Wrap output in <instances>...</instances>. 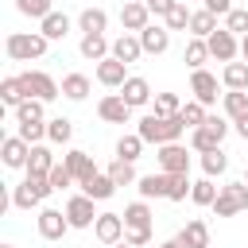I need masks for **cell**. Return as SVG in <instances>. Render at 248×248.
Instances as JSON below:
<instances>
[{
  "mask_svg": "<svg viewBox=\"0 0 248 248\" xmlns=\"http://www.w3.org/2000/svg\"><path fill=\"white\" fill-rule=\"evenodd\" d=\"M19 81H23L27 97H39V101H54V97L62 93V85H58L50 74H43V70H23Z\"/></svg>",
  "mask_w": 248,
  "mask_h": 248,
  "instance_id": "cell-5",
  "label": "cell"
},
{
  "mask_svg": "<svg viewBox=\"0 0 248 248\" xmlns=\"http://www.w3.org/2000/svg\"><path fill=\"white\" fill-rule=\"evenodd\" d=\"M221 85L225 89H248V62H225Z\"/></svg>",
  "mask_w": 248,
  "mask_h": 248,
  "instance_id": "cell-30",
  "label": "cell"
},
{
  "mask_svg": "<svg viewBox=\"0 0 248 248\" xmlns=\"http://www.w3.org/2000/svg\"><path fill=\"white\" fill-rule=\"evenodd\" d=\"M190 248H209V225L202 221V217H194V221H186V229L178 232Z\"/></svg>",
  "mask_w": 248,
  "mask_h": 248,
  "instance_id": "cell-29",
  "label": "cell"
},
{
  "mask_svg": "<svg viewBox=\"0 0 248 248\" xmlns=\"http://www.w3.org/2000/svg\"><path fill=\"white\" fill-rule=\"evenodd\" d=\"M62 163L70 167V174H74L78 182H85L89 174H97V167H93V159H89V155H85L81 147H70V151L62 155Z\"/></svg>",
  "mask_w": 248,
  "mask_h": 248,
  "instance_id": "cell-20",
  "label": "cell"
},
{
  "mask_svg": "<svg viewBox=\"0 0 248 248\" xmlns=\"http://www.w3.org/2000/svg\"><path fill=\"white\" fill-rule=\"evenodd\" d=\"M140 151H143V136H140V132H132V136H120V140H116V159L136 163V159H140Z\"/></svg>",
  "mask_w": 248,
  "mask_h": 248,
  "instance_id": "cell-37",
  "label": "cell"
},
{
  "mask_svg": "<svg viewBox=\"0 0 248 248\" xmlns=\"http://www.w3.org/2000/svg\"><path fill=\"white\" fill-rule=\"evenodd\" d=\"M174 4H178V0H147V8H151V16H163V19H167V12H170Z\"/></svg>",
  "mask_w": 248,
  "mask_h": 248,
  "instance_id": "cell-50",
  "label": "cell"
},
{
  "mask_svg": "<svg viewBox=\"0 0 248 248\" xmlns=\"http://www.w3.org/2000/svg\"><path fill=\"white\" fill-rule=\"evenodd\" d=\"M105 27H108V12L105 8H85L78 16V31L81 35H105Z\"/></svg>",
  "mask_w": 248,
  "mask_h": 248,
  "instance_id": "cell-21",
  "label": "cell"
},
{
  "mask_svg": "<svg viewBox=\"0 0 248 248\" xmlns=\"http://www.w3.org/2000/svg\"><path fill=\"white\" fill-rule=\"evenodd\" d=\"M93 236L101 240V244H120L124 240V213H101L97 221H93Z\"/></svg>",
  "mask_w": 248,
  "mask_h": 248,
  "instance_id": "cell-9",
  "label": "cell"
},
{
  "mask_svg": "<svg viewBox=\"0 0 248 248\" xmlns=\"http://www.w3.org/2000/svg\"><path fill=\"white\" fill-rule=\"evenodd\" d=\"M70 136H74V120H66V116L46 120V140L50 143H70Z\"/></svg>",
  "mask_w": 248,
  "mask_h": 248,
  "instance_id": "cell-38",
  "label": "cell"
},
{
  "mask_svg": "<svg viewBox=\"0 0 248 248\" xmlns=\"http://www.w3.org/2000/svg\"><path fill=\"white\" fill-rule=\"evenodd\" d=\"M159 248H190V244H186V240H182V236H170V240H163V244H159Z\"/></svg>",
  "mask_w": 248,
  "mask_h": 248,
  "instance_id": "cell-52",
  "label": "cell"
},
{
  "mask_svg": "<svg viewBox=\"0 0 248 248\" xmlns=\"http://www.w3.org/2000/svg\"><path fill=\"white\" fill-rule=\"evenodd\" d=\"M97 116L108 120V124H128V120H132V105H128L120 93H105V97L97 101Z\"/></svg>",
  "mask_w": 248,
  "mask_h": 248,
  "instance_id": "cell-8",
  "label": "cell"
},
{
  "mask_svg": "<svg viewBox=\"0 0 248 248\" xmlns=\"http://www.w3.org/2000/svg\"><path fill=\"white\" fill-rule=\"evenodd\" d=\"M236 136H240V140H248V116H244V120H236Z\"/></svg>",
  "mask_w": 248,
  "mask_h": 248,
  "instance_id": "cell-53",
  "label": "cell"
},
{
  "mask_svg": "<svg viewBox=\"0 0 248 248\" xmlns=\"http://www.w3.org/2000/svg\"><path fill=\"white\" fill-rule=\"evenodd\" d=\"M225 27H229L232 35L244 39V35H248V8H232V12L225 16Z\"/></svg>",
  "mask_w": 248,
  "mask_h": 248,
  "instance_id": "cell-46",
  "label": "cell"
},
{
  "mask_svg": "<svg viewBox=\"0 0 248 248\" xmlns=\"http://www.w3.org/2000/svg\"><path fill=\"white\" fill-rule=\"evenodd\" d=\"M128 78H132V74H128V62H120V58H112V54L97 62V81H101L105 89H120Z\"/></svg>",
  "mask_w": 248,
  "mask_h": 248,
  "instance_id": "cell-11",
  "label": "cell"
},
{
  "mask_svg": "<svg viewBox=\"0 0 248 248\" xmlns=\"http://www.w3.org/2000/svg\"><path fill=\"white\" fill-rule=\"evenodd\" d=\"M108 178H112L116 186H132V182H140V178H136V167H132L128 159H112V163H108Z\"/></svg>",
  "mask_w": 248,
  "mask_h": 248,
  "instance_id": "cell-39",
  "label": "cell"
},
{
  "mask_svg": "<svg viewBox=\"0 0 248 248\" xmlns=\"http://www.w3.org/2000/svg\"><path fill=\"white\" fill-rule=\"evenodd\" d=\"M124 240L132 248H143V244H151V229H124Z\"/></svg>",
  "mask_w": 248,
  "mask_h": 248,
  "instance_id": "cell-49",
  "label": "cell"
},
{
  "mask_svg": "<svg viewBox=\"0 0 248 248\" xmlns=\"http://www.w3.org/2000/svg\"><path fill=\"white\" fill-rule=\"evenodd\" d=\"M155 112H159V116H178V112H182L178 93H155Z\"/></svg>",
  "mask_w": 248,
  "mask_h": 248,
  "instance_id": "cell-45",
  "label": "cell"
},
{
  "mask_svg": "<svg viewBox=\"0 0 248 248\" xmlns=\"http://www.w3.org/2000/svg\"><path fill=\"white\" fill-rule=\"evenodd\" d=\"M244 182H248V167H244Z\"/></svg>",
  "mask_w": 248,
  "mask_h": 248,
  "instance_id": "cell-56",
  "label": "cell"
},
{
  "mask_svg": "<svg viewBox=\"0 0 248 248\" xmlns=\"http://www.w3.org/2000/svg\"><path fill=\"white\" fill-rule=\"evenodd\" d=\"M19 136H23L27 143H43V140H46V120H43V124H19Z\"/></svg>",
  "mask_w": 248,
  "mask_h": 248,
  "instance_id": "cell-48",
  "label": "cell"
},
{
  "mask_svg": "<svg viewBox=\"0 0 248 248\" xmlns=\"http://www.w3.org/2000/svg\"><path fill=\"white\" fill-rule=\"evenodd\" d=\"M205 12H213V16H229L232 4H229V0H205Z\"/></svg>",
  "mask_w": 248,
  "mask_h": 248,
  "instance_id": "cell-51",
  "label": "cell"
},
{
  "mask_svg": "<svg viewBox=\"0 0 248 248\" xmlns=\"http://www.w3.org/2000/svg\"><path fill=\"white\" fill-rule=\"evenodd\" d=\"M182 58H186V66H190V70H202V66H205V58H213V54H209V43H205V39H190Z\"/></svg>",
  "mask_w": 248,
  "mask_h": 248,
  "instance_id": "cell-35",
  "label": "cell"
},
{
  "mask_svg": "<svg viewBox=\"0 0 248 248\" xmlns=\"http://www.w3.org/2000/svg\"><path fill=\"white\" fill-rule=\"evenodd\" d=\"M46 178H50V186H54V190H66V186H74V182H78V178L70 174V167H66V163H54Z\"/></svg>",
  "mask_w": 248,
  "mask_h": 248,
  "instance_id": "cell-47",
  "label": "cell"
},
{
  "mask_svg": "<svg viewBox=\"0 0 248 248\" xmlns=\"http://www.w3.org/2000/svg\"><path fill=\"white\" fill-rule=\"evenodd\" d=\"M66 217H70V229H93V221H97L101 213L93 209V198H89V194H74V198L66 202Z\"/></svg>",
  "mask_w": 248,
  "mask_h": 248,
  "instance_id": "cell-6",
  "label": "cell"
},
{
  "mask_svg": "<svg viewBox=\"0 0 248 248\" xmlns=\"http://www.w3.org/2000/svg\"><path fill=\"white\" fill-rule=\"evenodd\" d=\"M155 159H159V170H163V174L190 170V155H186V147H182V143H163Z\"/></svg>",
  "mask_w": 248,
  "mask_h": 248,
  "instance_id": "cell-14",
  "label": "cell"
},
{
  "mask_svg": "<svg viewBox=\"0 0 248 248\" xmlns=\"http://www.w3.org/2000/svg\"><path fill=\"white\" fill-rule=\"evenodd\" d=\"M136 132L143 136V143L163 147V143H178L182 132H186V124H182V116H159V112H147V116L136 124Z\"/></svg>",
  "mask_w": 248,
  "mask_h": 248,
  "instance_id": "cell-1",
  "label": "cell"
},
{
  "mask_svg": "<svg viewBox=\"0 0 248 248\" xmlns=\"http://www.w3.org/2000/svg\"><path fill=\"white\" fill-rule=\"evenodd\" d=\"M39 31H43L50 43H58V39L70 35V16H66V12H50L46 19H39Z\"/></svg>",
  "mask_w": 248,
  "mask_h": 248,
  "instance_id": "cell-23",
  "label": "cell"
},
{
  "mask_svg": "<svg viewBox=\"0 0 248 248\" xmlns=\"http://www.w3.org/2000/svg\"><path fill=\"white\" fill-rule=\"evenodd\" d=\"M140 198H167V190H170V174H140Z\"/></svg>",
  "mask_w": 248,
  "mask_h": 248,
  "instance_id": "cell-25",
  "label": "cell"
},
{
  "mask_svg": "<svg viewBox=\"0 0 248 248\" xmlns=\"http://www.w3.org/2000/svg\"><path fill=\"white\" fill-rule=\"evenodd\" d=\"M151 205H147V198H140V202H132V205H124V229H151Z\"/></svg>",
  "mask_w": 248,
  "mask_h": 248,
  "instance_id": "cell-22",
  "label": "cell"
},
{
  "mask_svg": "<svg viewBox=\"0 0 248 248\" xmlns=\"http://www.w3.org/2000/svg\"><path fill=\"white\" fill-rule=\"evenodd\" d=\"M50 167H54V155H50V147H43V143H31L27 170H31V174H50Z\"/></svg>",
  "mask_w": 248,
  "mask_h": 248,
  "instance_id": "cell-32",
  "label": "cell"
},
{
  "mask_svg": "<svg viewBox=\"0 0 248 248\" xmlns=\"http://www.w3.org/2000/svg\"><path fill=\"white\" fill-rule=\"evenodd\" d=\"M46 46H50V39H46L43 31H12V35H8V43H4V50H8V58H12V62L43 58V54H46Z\"/></svg>",
  "mask_w": 248,
  "mask_h": 248,
  "instance_id": "cell-2",
  "label": "cell"
},
{
  "mask_svg": "<svg viewBox=\"0 0 248 248\" xmlns=\"http://www.w3.org/2000/svg\"><path fill=\"white\" fill-rule=\"evenodd\" d=\"M178 116H182V124H186V128H202L209 112H205V105H202V101H186Z\"/></svg>",
  "mask_w": 248,
  "mask_h": 248,
  "instance_id": "cell-43",
  "label": "cell"
},
{
  "mask_svg": "<svg viewBox=\"0 0 248 248\" xmlns=\"http://www.w3.org/2000/svg\"><path fill=\"white\" fill-rule=\"evenodd\" d=\"M89 89H93V85H89L85 74H66V78H62V97H66V101H85Z\"/></svg>",
  "mask_w": 248,
  "mask_h": 248,
  "instance_id": "cell-27",
  "label": "cell"
},
{
  "mask_svg": "<svg viewBox=\"0 0 248 248\" xmlns=\"http://www.w3.org/2000/svg\"><path fill=\"white\" fill-rule=\"evenodd\" d=\"M140 54H143V43H140V35L124 31L120 39H112V58H120V62H140Z\"/></svg>",
  "mask_w": 248,
  "mask_h": 248,
  "instance_id": "cell-18",
  "label": "cell"
},
{
  "mask_svg": "<svg viewBox=\"0 0 248 248\" xmlns=\"http://www.w3.org/2000/svg\"><path fill=\"white\" fill-rule=\"evenodd\" d=\"M202 170H205V178H221V174L229 170V155H225L221 147L202 151Z\"/></svg>",
  "mask_w": 248,
  "mask_h": 248,
  "instance_id": "cell-33",
  "label": "cell"
},
{
  "mask_svg": "<svg viewBox=\"0 0 248 248\" xmlns=\"http://www.w3.org/2000/svg\"><path fill=\"white\" fill-rule=\"evenodd\" d=\"M190 16H194V12H190V8L178 0V4L167 12V27H170V31H186V27H190Z\"/></svg>",
  "mask_w": 248,
  "mask_h": 248,
  "instance_id": "cell-44",
  "label": "cell"
},
{
  "mask_svg": "<svg viewBox=\"0 0 248 248\" xmlns=\"http://www.w3.org/2000/svg\"><path fill=\"white\" fill-rule=\"evenodd\" d=\"M221 101H225V116L232 124L248 116V89H229V93H221Z\"/></svg>",
  "mask_w": 248,
  "mask_h": 248,
  "instance_id": "cell-26",
  "label": "cell"
},
{
  "mask_svg": "<svg viewBox=\"0 0 248 248\" xmlns=\"http://www.w3.org/2000/svg\"><path fill=\"white\" fill-rule=\"evenodd\" d=\"M213 31H217V16H213V12L202 8V12L190 16V35H194V39H209Z\"/></svg>",
  "mask_w": 248,
  "mask_h": 248,
  "instance_id": "cell-34",
  "label": "cell"
},
{
  "mask_svg": "<svg viewBox=\"0 0 248 248\" xmlns=\"http://www.w3.org/2000/svg\"><path fill=\"white\" fill-rule=\"evenodd\" d=\"M78 50H81L89 62H101V58H108V54H112V43H108L105 35H81Z\"/></svg>",
  "mask_w": 248,
  "mask_h": 248,
  "instance_id": "cell-24",
  "label": "cell"
},
{
  "mask_svg": "<svg viewBox=\"0 0 248 248\" xmlns=\"http://www.w3.org/2000/svg\"><path fill=\"white\" fill-rule=\"evenodd\" d=\"M205 43H209V54H213L217 62H232V58L240 54V43H236V35H232L229 27H217Z\"/></svg>",
  "mask_w": 248,
  "mask_h": 248,
  "instance_id": "cell-10",
  "label": "cell"
},
{
  "mask_svg": "<svg viewBox=\"0 0 248 248\" xmlns=\"http://www.w3.org/2000/svg\"><path fill=\"white\" fill-rule=\"evenodd\" d=\"M12 205H16V209H39V205H43L39 190L31 186V178H23V182L12 190Z\"/></svg>",
  "mask_w": 248,
  "mask_h": 248,
  "instance_id": "cell-28",
  "label": "cell"
},
{
  "mask_svg": "<svg viewBox=\"0 0 248 248\" xmlns=\"http://www.w3.org/2000/svg\"><path fill=\"white\" fill-rule=\"evenodd\" d=\"M43 105H46V101H39V97L19 101V105H16V124H43Z\"/></svg>",
  "mask_w": 248,
  "mask_h": 248,
  "instance_id": "cell-31",
  "label": "cell"
},
{
  "mask_svg": "<svg viewBox=\"0 0 248 248\" xmlns=\"http://www.w3.org/2000/svg\"><path fill=\"white\" fill-rule=\"evenodd\" d=\"M190 93H194V101H202L205 108L209 105H217V78L202 66V70H194L190 74Z\"/></svg>",
  "mask_w": 248,
  "mask_h": 248,
  "instance_id": "cell-13",
  "label": "cell"
},
{
  "mask_svg": "<svg viewBox=\"0 0 248 248\" xmlns=\"http://www.w3.org/2000/svg\"><path fill=\"white\" fill-rule=\"evenodd\" d=\"M225 132H229V120H225V116H205V124H202V128H194L190 147H194L198 155H202V151H213V147H221Z\"/></svg>",
  "mask_w": 248,
  "mask_h": 248,
  "instance_id": "cell-4",
  "label": "cell"
},
{
  "mask_svg": "<svg viewBox=\"0 0 248 248\" xmlns=\"http://www.w3.org/2000/svg\"><path fill=\"white\" fill-rule=\"evenodd\" d=\"M0 101H4L8 108H16L19 101H27V89H23V81H19V78H4V81H0Z\"/></svg>",
  "mask_w": 248,
  "mask_h": 248,
  "instance_id": "cell-36",
  "label": "cell"
},
{
  "mask_svg": "<svg viewBox=\"0 0 248 248\" xmlns=\"http://www.w3.org/2000/svg\"><path fill=\"white\" fill-rule=\"evenodd\" d=\"M4 248H16V244H4Z\"/></svg>",
  "mask_w": 248,
  "mask_h": 248,
  "instance_id": "cell-57",
  "label": "cell"
},
{
  "mask_svg": "<svg viewBox=\"0 0 248 248\" xmlns=\"http://www.w3.org/2000/svg\"><path fill=\"white\" fill-rule=\"evenodd\" d=\"M140 43H143V54H167V46H170V27L147 23V27L140 31Z\"/></svg>",
  "mask_w": 248,
  "mask_h": 248,
  "instance_id": "cell-16",
  "label": "cell"
},
{
  "mask_svg": "<svg viewBox=\"0 0 248 248\" xmlns=\"http://www.w3.org/2000/svg\"><path fill=\"white\" fill-rule=\"evenodd\" d=\"M213 217H232V213H244L248 209V182H225L217 202L209 205Z\"/></svg>",
  "mask_w": 248,
  "mask_h": 248,
  "instance_id": "cell-3",
  "label": "cell"
},
{
  "mask_svg": "<svg viewBox=\"0 0 248 248\" xmlns=\"http://www.w3.org/2000/svg\"><path fill=\"white\" fill-rule=\"evenodd\" d=\"M27 155H31V143L23 136H4V143H0L4 167H27Z\"/></svg>",
  "mask_w": 248,
  "mask_h": 248,
  "instance_id": "cell-15",
  "label": "cell"
},
{
  "mask_svg": "<svg viewBox=\"0 0 248 248\" xmlns=\"http://www.w3.org/2000/svg\"><path fill=\"white\" fill-rule=\"evenodd\" d=\"M190 190H194V182H190V170H178V174H170V190H167V198H170V202H186V198H190Z\"/></svg>",
  "mask_w": 248,
  "mask_h": 248,
  "instance_id": "cell-40",
  "label": "cell"
},
{
  "mask_svg": "<svg viewBox=\"0 0 248 248\" xmlns=\"http://www.w3.org/2000/svg\"><path fill=\"white\" fill-rule=\"evenodd\" d=\"M120 23H124V31L140 35V31L151 23V8H147V0H128V4L120 8Z\"/></svg>",
  "mask_w": 248,
  "mask_h": 248,
  "instance_id": "cell-12",
  "label": "cell"
},
{
  "mask_svg": "<svg viewBox=\"0 0 248 248\" xmlns=\"http://www.w3.org/2000/svg\"><path fill=\"white\" fill-rule=\"evenodd\" d=\"M78 186H81V194H89L93 202H105V198H112V194H116V182L108 178V170H105V174L97 170V174H89V178H85V182H78Z\"/></svg>",
  "mask_w": 248,
  "mask_h": 248,
  "instance_id": "cell-17",
  "label": "cell"
},
{
  "mask_svg": "<svg viewBox=\"0 0 248 248\" xmlns=\"http://www.w3.org/2000/svg\"><path fill=\"white\" fill-rule=\"evenodd\" d=\"M120 97H124V101H128L132 108L147 105V101H151V85H147V78H136V74H132V78H128V81L120 85Z\"/></svg>",
  "mask_w": 248,
  "mask_h": 248,
  "instance_id": "cell-19",
  "label": "cell"
},
{
  "mask_svg": "<svg viewBox=\"0 0 248 248\" xmlns=\"http://www.w3.org/2000/svg\"><path fill=\"white\" fill-rule=\"evenodd\" d=\"M66 229H70L66 209H50V205L39 209V236H43V240H62Z\"/></svg>",
  "mask_w": 248,
  "mask_h": 248,
  "instance_id": "cell-7",
  "label": "cell"
},
{
  "mask_svg": "<svg viewBox=\"0 0 248 248\" xmlns=\"http://www.w3.org/2000/svg\"><path fill=\"white\" fill-rule=\"evenodd\" d=\"M217 186H213V178H202V182H194V190H190V202L194 205H213L217 202Z\"/></svg>",
  "mask_w": 248,
  "mask_h": 248,
  "instance_id": "cell-41",
  "label": "cell"
},
{
  "mask_svg": "<svg viewBox=\"0 0 248 248\" xmlns=\"http://www.w3.org/2000/svg\"><path fill=\"white\" fill-rule=\"evenodd\" d=\"M240 58H244V62H248V35H244V39H240Z\"/></svg>",
  "mask_w": 248,
  "mask_h": 248,
  "instance_id": "cell-54",
  "label": "cell"
},
{
  "mask_svg": "<svg viewBox=\"0 0 248 248\" xmlns=\"http://www.w3.org/2000/svg\"><path fill=\"white\" fill-rule=\"evenodd\" d=\"M16 12L27 19H46L54 8H50V0H16Z\"/></svg>",
  "mask_w": 248,
  "mask_h": 248,
  "instance_id": "cell-42",
  "label": "cell"
},
{
  "mask_svg": "<svg viewBox=\"0 0 248 248\" xmlns=\"http://www.w3.org/2000/svg\"><path fill=\"white\" fill-rule=\"evenodd\" d=\"M112 248H132V244H128V240H120V244H112Z\"/></svg>",
  "mask_w": 248,
  "mask_h": 248,
  "instance_id": "cell-55",
  "label": "cell"
}]
</instances>
